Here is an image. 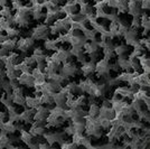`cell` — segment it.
<instances>
[{"label":"cell","instance_id":"7","mask_svg":"<svg viewBox=\"0 0 150 149\" xmlns=\"http://www.w3.org/2000/svg\"><path fill=\"white\" fill-rule=\"evenodd\" d=\"M100 112V106L98 104H90V109L88 110V116L92 118H96Z\"/></svg>","mask_w":150,"mask_h":149},{"label":"cell","instance_id":"10","mask_svg":"<svg viewBox=\"0 0 150 149\" xmlns=\"http://www.w3.org/2000/svg\"><path fill=\"white\" fill-rule=\"evenodd\" d=\"M23 6H25V2L23 0H13L11 1V8H13V10H18L19 8H21Z\"/></svg>","mask_w":150,"mask_h":149},{"label":"cell","instance_id":"8","mask_svg":"<svg viewBox=\"0 0 150 149\" xmlns=\"http://www.w3.org/2000/svg\"><path fill=\"white\" fill-rule=\"evenodd\" d=\"M69 50V53H71V55L74 56V57H77V56H80L81 54H83V53H85V52H84V48L81 47V46H72L71 50Z\"/></svg>","mask_w":150,"mask_h":149},{"label":"cell","instance_id":"6","mask_svg":"<svg viewBox=\"0 0 150 149\" xmlns=\"http://www.w3.org/2000/svg\"><path fill=\"white\" fill-rule=\"evenodd\" d=\"M0 16H1V17H4V18H6V19L13 18V8H11V7H9V6L2 7V8L0 9Z\"/></svg>","mask_w":150,"mask_h":149},{"label":"cell","instance_id":"9","mask_svg":"<svg viewBox=\"0 0 150 149\" xmlns=\"http://www.w3.org/2000/svg\"><path fill=\"white\" fill-rule=\"evenodd\" d=\"M23 62L26 63V64H27L28 66H30L31 68H35L36 67V65H37L36 60H35L33 56H25L24 60H23Z\"/></svg>","mask_w":150,"mask_h":149},{"label":"cell","instance_id":"11","mask_svg":"<svg viewBox=\"0 0 150 149\" xmlns=\"http://www.w3.org/2000/svg\"><path fill=\"white\" fill-rule=\"evenodd\" d=\"M140 7H141V9H142V10L148 11V10H149V7H150L149 0H142V1H141V4H140Z\"/></svg>","mask_w":150,"mask_h":149},{"label":"cell","instance_id":"1","mask_svg":"<svg viewBox=\"0 0 150 149\" xmlns=\"http://www.w3.org/2000/svg\"><path fill=\"white\" fill-rule=\"evenodd\" d=\"M18 82L20 85H25L27 87H34L35 79L31 73H21L18 77Z\"/></svg>","mask_w":150,"mask_h":149},{"label":"cell","instance_id":"3","mask_svg":"<svg viewBox=\"0 0 150 149\" xmlns=\"http://www.w3.org/2000/svg\"><path fill=\"white\" fill-rule=\"evenodd\" d=\"M19 135H20L19 136L20 137V140L25 143V145H29V143H33L35 140V137L29 132V130H21L19 132Z\"/></svg>","mask_w":150,"mask_h":149},{"label":"cell","instance_id":"4","mask_svg":"<svg viewBox=\"0 0 150 149\" xmlns=\"http://www.w3.org/2000/svg\"><path fill=\"white\" fill-rule=\"evenodd\" d=\"M79 13L88 17L90 15L94 13V7L92 5H90V2H86V4H83V5H80V11Z\"/></svg>","mask_w":150,"mask_h":149},{"label":"cell","instance_id":"5","mask_svg":"<svg viewBox=\"0 0 150 149\" xmlns=\"http://www.w3.org/2000/svg\"><path fill=\"white\" fill-rule=\"evenodd\" d=\"M129 50H130V46L127 45V44H121V45H115L114 46V53L117 56H121V55H128L129 53Z\"/></svg>","mask_w":150,"mask_h":149},{"label":"cell","instance_id":"2","mask_svg":"<svg viewBox=\"0 0 150 149\" xmlns=\"http://www.w3.org/2000/svg\"><path fill=\"white\" fill-rule=\"evenodd\" d=\"M80 70H81L82 74L84 75L85 77L91 76V75H94V73H95V63L91 62V61H88V62H85L82 65Z\"/></svg>","mask_w":150,"mask_h":149},{"label":"cell","instance_id":"12","mask_svg":"<svg viewBox=\"0 0 150 149\" xmlns=\"http://www.w3.org/2000/svg\"><path fill=\"white\" fill-rule=\"evenodd\" d=\"M5 70V62L2 60H0V72Z\"/></svg>","mask_w":150,"mask_h":149}]
</instances>
